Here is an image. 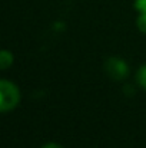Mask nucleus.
<instances>
[{"instance_id":"1","label":"nucleus","mask_w":146,"mask_h":148,"mask_svg":"<svg viewBox=\"0 0 146 148\" xmlns=\"http://www.w3.org/2000/svg\"><path fill=\"white\" fill-rule=\"evenodd\" d=\"M20 101L17 86L9 81L0 79V112L12 111Z\"/></svg>"},{"instance_id":"2","label":"nucleus","mask_w":146,"mask_h":148,"mask_svg":"<svg viewBox=\"0 0 146 148\" xmlns=\"http://www.w3.org/2000/svg\"><path fill=\"white\" fill-rule=\"evenodd\" d=\"M105 71L110 78H113L116 81L126 78L128 73H129L126 62L122 60V59H117V58H109L105 63Z\"/></svg>"},{"instance_id":"3","label":"nucleus","mask_w":146,"mask_h":148,"mask_svg":"<svg viewBox=\"0 0 146 148\" xmlns=\"http://www.w3.org/2000/svg\"><path fill=\"white\" fill-rule=\"evenodd\" d=\"M13 63V55L10 50H0V69H7Z\"/></svg>"},{"instance_id":"4","label":"nucleus","mask_w":146,"mask_h":148,"mask_svg":"<svg viewBox=\"0 0 146 148\" xmlns=\"http://www.w3.org/2000/svg\"><path fill=\"white\" fill-rule=\"evenodd\" d=\"M138 82L141 84L142 88L146 89V65H143V66L139 69V72H138Z\"/></svg>"},{"instance_id":"5","label":"nucleus","mask_w":146,"mask_h":148,"mask_svg":"<svg viewBox=\"0 0 146 148\" xmlns=\"http://www.w3.org/2000/svg\"><path fill=\"white\" fill-rule=\"evenodd\" d=\"M138 27L141 32L146 33V13H141V16L138 19Z\"/></svg>"},{"instance_id":"6","label":"nucleus","mask_w":146,"mask_h":148,"mask_svg":"<svg viewBox=\"0 0 146 148\" xmlns=\"http://www.w3.org/2000/svg\"><path fill=\"white\" fill-rule=\"evenodd\" d=\"M135 9L141 13H146V0H135Z\"/></svg>"},{"instance_id":"7","label":"nucleus","mask_w":146,"mask_h":148,"mask_svg":"<svg viewBox=\"0 0 146 148\" xmlns=\"http://www.w3.org/2000/svg\"><path fill=\"white\" fill-rule=\"evenodd\" d=\"M43 148H63V147H60L59 144H54V143H50V144H46Z\"/></svg>"}]
</instances>
